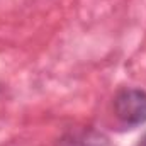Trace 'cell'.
<instances>
[{
	"label": "cell",
	"instance_id": "3957f363",
	"mask_svg": "<svg viewBox=\"0 0 146 146\" xmlns=\"http://www.w3.org/2000/svg\"><path fill=\"white\" fill-rule=\"evenodd\" d=\"M139 146H146V134L143 136V139H141V143H139Z\"/></svg>",
	"mask_w": 146,
	"mask_h": 146
},
{
	"label": "cell",
	"instance_id": "6da1fadb",
	"mask_svg": "<svg viewBox=\"0 0 146 146\" xmlns=\"http://www.w3.org/2000/svg\"><path fill=\"white\" fill-rule=\"evenodd\" d=\"M114 114L127 127L146 122V92L143 88H122L114 95Z\"/></svg>",
	"mask_w": 146,
	"mask_h": 146
},
{
	"label": "cell",
	"instance_id": "7a4b0ae2",
	"mask_svg": "<svg viewBox=\"0 0 146 146\" xmlns=\"http://www.w3.org/2000/svg\"><path fill=\"white\" fill-rule=\"evenodd\" d=\"M54 146H112L109 136L95 127H72L65 131Z\"/></svg>",
	"mask_w": 146,
	"mask_h": 146
}]
</instances>
